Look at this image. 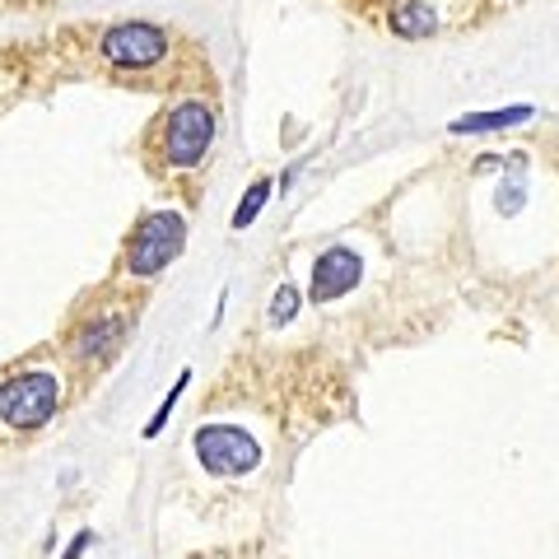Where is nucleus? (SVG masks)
<instances>
[{"label":"nucleus","mask_w":559,"mask_h":559,"mask_svg":"<svg viewBox=\"0 0 559 559\" xmlns=\"http://www.w3.org/2000/svg\"><path fill=\"white\" fill-rule=\"evenodd\" d=\"M57 378L33 369V373H14L0 382V419L10 429H43L57 415Z\"/></svg>","instance_id":"f257e3e1"},{"label":"nucleus","mask_w":559,"mask_h":559,"mask_svg":"<svg viewBox=\"0 0 559 559\" xmlns=\"http://www.w3.org/2000/svg\"><path fill=\"white\" fill-rule=\"evenodd\" d=\"M187 242V219L164 210V215H150L145 224L135 229L131 248H127V271L131 275H159L168 261H178Z\"/></svg>","instance_id":"f03ea898"},{"label":"nucleus","mask_w":559,"mask_h":559,"mask_svg":"<svg viewBox=\"0 0 559 559\" xmlns=\"http://www.w3.org/2000/svg\"><path fill=\"white\" fill-rule=\"evenodd\" d=\"M197 457L210 476H248L261 466V443L238 425H205L197 433Z\"/></svg>","instance_id":"7ed1b4c3"},{"label":"nucleus","mask_w":559,"mask_h":559,"mask_svg":"<svg viewBox=\"0 0 559 559\" xmlns=\"http://www.w3.org/2000/svg\"><path fill=\"white\" fill-rule=\"evenodd\" d=\"M215 140V112L205 103H178L164 121V159L173 168H197Z\"/></svg>","instance_id":"20e7f679"},{"label":"nucleus","mask_w":559,"mask_h":559,"mask_svg":"<svg viewBox=\"0 0 559 559\" xmlns=\"http://www.w3.org/2000/svg\"><path fill=\"white\" fill-rule=\"evenodd\" d=\"M168 51V38L164 28L154 24H112L108 33H103V57H108L112 66H127V70H140V66H154Z\"/></svg>","instance_id":"39448f33"},{"label":"nucleus","mask_w":559,"mask_h":559,"mask_svg":"<svg viewBox=\"0 0 559 559\" xmlns=\"http://www.w3.org/2000/svg\"><path fill=\"white\" fill-rule=\"evenodd\" d=\"M364 275V261L349 252V248H331L318 257V266H312V304H331L341 299V294H349L359 285Z\"/></svg>","instance_id":"423d86ee"},{"label":"nucleus","mask_w":559,"mask_h":559,"mask_svg":"<svg viewBox=\"0 0 559 559\" xmlns=\"http://www.w3.org/2000/svg\"><path fill=\"white\" fill-rule=\"evenodd\" d=\"M392 33L396 38H433L439 33V14L425 0H406V5L392 10Z\"/></svg>","instance_id":"0eeeda50"},{"label":"nucleus","mask_w":559,"mask_h":559,"mask_svg":"<svg viewBox=\"0 0 559 559\" xmlns=\"http://www.w3.org/2000/svg\"><path fill=\"white\" fill-rule=\"evenodd\" d=\"M532 108L527 103H518V108H499V112H476V117H462L452 121V131L457 135H471V131H499V127H518V121H527Z\"/></svg>","instance_id":"6e6552de"},{"label":"nucleus","mask_w":559,"mask_h":559,"mask_svg":"<svg viewBox=\"0 0 559 559\" xmlns=\"http://www.w3.org/2000/svg\"><path fill=\"white\" fill-rule=\"evenodd\" d=\"M271 201V178H261V182H252L248 187V197H242V205L234 210V229H248V224L261 215V205Z\"/></svg>","instance_id":"1a4fd4ad"},{"label":"nucleus","mask_w":559,"mask_h":559,"mask_svg":"<svg viewBox=\"0 0 559 559\" xmlns=\"http://www.w3.org/2000/svg\"><path fill=\"white\" fill-rule=\"evenodd\" d=\"M117 331H121V322H112V318H103V322H94L90 331H84V336H80V345H75V349H80V355H84V359H94V355H98V349H108V345L117 341Z\"/></svg>","instance_id":"9d476101"},{"label":"nucleus","mask_w":559,"mask_h":559,"mask_svg":"<svg viewBox=\"0 0 559 559\" xmlns=\"http://www.w3.org/2000/svg\"><path fill=\"white\" fill-rule=\"evenodd\" d=\"M187 382H191V373H182L178 382H173V392L164 396V406H159V415H154V419H150V425H145V439H154V433H159V429L168 425V415H173V406H178V396L187 392Z\"/></svg>","instance_id":"9b49d317"},{"label":"nucleus","mask_w":559,"mask_h":559,"mask_svg":"<svg viewBox=\"0 0 559 559\" xmlns=\"http://www.w3.org/2000/svg\"><path fill=\"white\" fill-rule=\"evenodd\" d=\"M294 312H299V289H294V285H280L275 304H271V326H285Z\"/></svg>","instance_id":"f8f14e48"},{"label":"nucleus","mask_w":559,"mask_h":559,"mask_svg":"<svg viewBox=\"0 0 559 559\" xmlns=\"http://www.w3.org/2000/svg\"><path fill=\"white\" fill-rule=\"evenodd\" d=\"M84 546H90V536H80V540H75V546H70V550H66V559H75V555H80Z\"/></svg>","instance_id":"ddd939ff"}]
</instances>
